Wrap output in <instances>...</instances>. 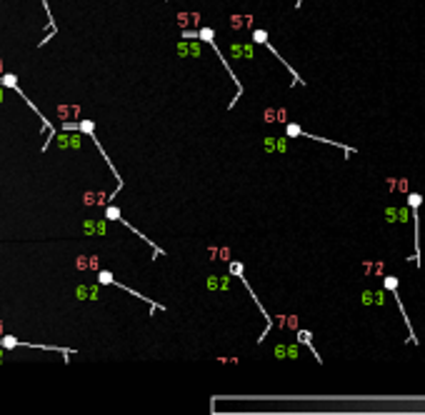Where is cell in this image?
Returning a JSON list of instances; mask_svg holds the SVG:
<instances>
[{
    "label": "cell",
    "mask_w": 425,
    "mask_h": 415,
    "mask_svg": "<svg viewBox=\"0 0 425 415\" xmlns=\"http://www.w3.org/2000/svg\"><path fill=\"white\" fill-rule=\"evenodd\" d=\"M285 133H288V135H293V138H298V135H303V130H300L298 125H293V123H288V125H285Z\"/></svg>",
    "instance_id": "8"
},
{
    "label": "cell",
    "mask_w": 425,
    "mask_h": 415,
    "mask_svg": "<svg viewBox=\"0 0 425 415\" xmlns=\"http://www.w3.org/2000/svg\"><path fill=\"white\" fill-rule=\"evenodd\" d=\"M423 203V198H420V193H410L408 195V205H410V210H418V205Z\"/></svg>",
    "instance_id": "7"
},
{
    "label": "cell",
    "mask_w": 425,
    "mask_h": 415,
    "mask_svg": "<svg viewBox=\"0 0 425 415\" xmlns=\"http://www.w3.org/2000/svg\"><path fill=\"white\" fill-rule=\"evenodd\" d=\"M388 223H408V208H385Z\"/></svg>",
    "instance_id": "2"
},
{
    "label": "cell",
    "mask_w": 425,
    "mask_h": 415,
    "mask_svg": "<svg viewBox=\"0 0 425 415\" xmlns=\"http://www.w3.org/2000/svg\"><path fill=\"white\" fill-rule=\"evenodd\" d=\"M205 285H208L210 290H228L230 280H228V278H215V275H210V278L205 280Z\"/></svg>",
    "instance_id": "3"
},
{
    "label": "cell",
    "mask_w": 425,
    "mask_h": 415,
    "mask_svg": "<svg viewBox=\"0 0 425 415\" xmlns=\"http://www.w3.org/2000/svg\"><path fill=\"white\" fill-rule=\"evenodd\" d=\"M180 55H200V50H198V45L185 43V45H180Z\"/></svg>",
    "instance_id": "6"
},
{
    "label": "cell",
    "mask_w": 425,
    "mask_h": 415,
    "mask_svg": "<svg viewBox=\"0 0 425 415\" xmlns=\"http://www.w3.org/2000/svg\"><path fill=\"white\" fill-rule=\"evenodd\" d=\"M263 145H265L268 153H273V150H285V140H280V138H265Z\"/></svg>",
    "instance_id": "5"
},
{
    "label": "cell",
    "mask_w": 425,
    "mask_h": 415,
    "mask_svg": "<svg viewBox=\"0 0 425 415\" xmlns=\"http://www.w3.org/2000/svg\"><path fill=\"white\" fill-rule=\"evenodd\" d=\"M363 305H370V308L385 305V290H363Z\"/></svg>",
    "instance_id": "1"
},
{
    "label": "cell",
    "mask_w": 425,
    "mask_h": 415,
    "mask_svg": "<svg viewBox=\"0 0 425 415\" xmlns=\"http://www.w3.org/2000/svg\"><path fill=\"white\" fill-rule=\"evenodd\" d=\"M298 353L295 345H275V358H298Z\"/></svg>",
    "instance_id": "4"
}]
</instances>
